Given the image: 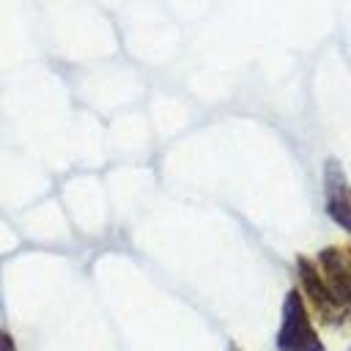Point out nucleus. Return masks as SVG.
<instances>
[{"label":"nucleus","instance_id":"1","mask_svg":"<svg viewBox=\"0 0 351 351\" xmlns=\"http://www.w3.org/2000/svg\"><path fill=\"white\" fill-rule=\"evenodd\" d=\"M277 348L280 351H324L321 337L315 335L307 304L299 291H288L282 302V324L277 332Z\"/></svg>","mask_w":351,"mask_h":351},{"label":"nucleus","instance_id":"2","mask_svg":"<svg viewBox=\"0 0 351 351\" xmlns=\"http://www.w3.org/2000/svg\"><path fill=\"white\" fill-rule=\"evenodd\" d=\"M296 271H299V282L310 299V304L315 307L318 318L326 324V326H346L351 324V307L343 304L335 291L326 285V280L321 277V271L315 269L313 261H307L304 255L296 261Z\"/></svg>","mask_w":351,"mask_h":351},{"label":"nucleus","instance_id":"3","mask_svg":"<svg viewBox=\"0 0 351 351\" xmlns=\"http://www.w3.org/2000/svg\"><path fill=\"white\" fill-rule=\"evenodd\" d=\"M324 192H326V214L351 233V184L337 159H326L324 165Z\"/></svg>","mask_w":351,"mask_h":351},{"label":"nucleus","instance_id":"4","mask_svg":"<svg viewBox=\"0 0 351 351\" xmlns=\"http://www.w3.org/2000/svg\"><path fill=\"white\" fill-rule=\"evenodd\" d=\"M318 271L335 296L351 307V247H326L318 252Z\"/></svg>","mask_w":351,"mask_h":351},{"label":"nucleus","instance_id":"5","mask_svg":"<svg viewBox=\"0 0 351 351\" xmlns=\"http://www.w3.org/2000/svg\"><path fill=\"white\" fill-rule=\"evenodd\" d=\"M0 351H16V346H14L11 335H8V332H3V329H0Z\"/></svg>","mask_w":351,"mask_h":351}]
</instances>
